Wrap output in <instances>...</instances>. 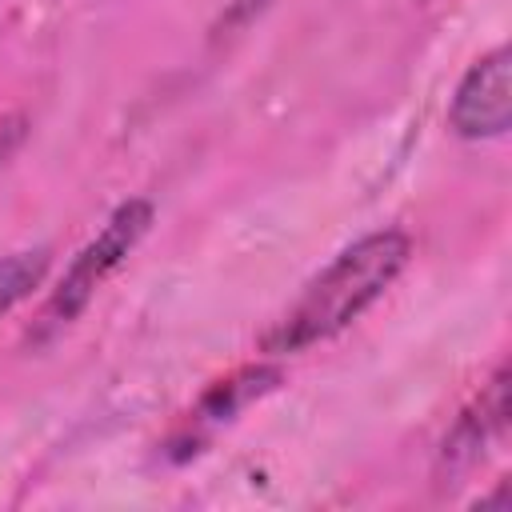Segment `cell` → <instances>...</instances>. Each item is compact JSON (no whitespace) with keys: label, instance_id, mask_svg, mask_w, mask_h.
<instances>
[{"label":"cell","instance_id":"3","mask_svg":"<svg viewBox=\"0 0 512 512\" xmlns=\"http://www.w3.org/2000/svg\"><path fill=\"white\" fill-rule=\"evenodd\" d=\"M512 124V52L500 44L484 52L456 84L448 128L460 140H496Z\"/></svg>","mask_w":512,"mask_h":512},{"label":"cell","instance_id":"2","mask_svg":"<svg viewBox=\"0 0 512 512\" xmlns=\"http://www.w3.org/2000/svg\"><path fill=\"white\" fill-rule=\"evenodd\" d=\"M152 216H156V208H152V200H124L108 220H104V228L80 248V256L68 264V272L60 276V288L48 296V304H44V312H40V336H48V332H60V328H68L84 308H88V300L96 296V288L124 264V256L144 240V232L152 228Z\"/></svg>","mask_w":512,"mask_h":512},{"label":"cell","instance_id":"4","mask_svg":"<svg viewBox=\"0 0 512 512\" xmlns=\"http://www.w3.org/2000/svg\"><path fill=\"white\" fill-rule=\"evenodd\" d=\"M504 428H508V368H496L488 388L472 400V408L444 436V464L452 468L476 464L488 452V444L504 436Z\"/></svg>","mask_w":512,"mask_h":512},{"label":"cell","instance_id":"5","mask_svg":"<svg viewBox=\"0 0 512 512\" xmlns=\"http://www.w3.org/2000/svg\"><path fill=\"white\" fill-rule=\"evenodd\" d=\"M48 268H52L48 248H28V252L0 256V316L12 312L20 300H28L44 284Z\"/></svg>","mask_w":512,"mask_h":512},{"label":"cell","instance_id":"1","mask_svg":"<svg viewBox=\"0 0 512 512\" xmlns=\"http://www.w3.org/2000/svg\"><path fill=\"white\" fill-rule=\"evenodd\" d=\"M412 236L400 228H380L348 244L328 268H320L304 292L272 320L260 336L264 356H292L312 344L340 336L352 320H360L408 268Z\"/></svg>","mask_w":512,"mask_h":512}]
</instances>
